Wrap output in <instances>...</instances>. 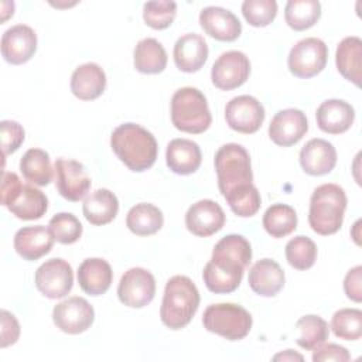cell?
<instances>
[{
	"mask_svg": "<svg viewBox=\"0 0 362 362\" xmlns=\"http://www.w3.org/2000/svg\"><path fill=\"white\" fill-rule=\"evenodd\" d=\"M321 17V4L317 0H290L284 8L287 25L296 31L311 28Z\"/></svg>",
	"mask_w": 362,
	"mask_h": 362,
	"instance_id": "33",
	"label": "cell"
},
{
	"mask_svg": "<svg viewBox=\"0 0 362 362\" xmlns=\"http://www.w3.org/2000/svg\"><path fill=\"white\" fill-rule=\"evenodd\" d=\"M317 126L328 134H341L351 129L355 120L354 107L342 99L324 100L315 112Z\"/></svg>",
	"mask_w": 362,
	"mask_h": 362,
	"instance_id": "20",
	"label": "cell"
},
{
	"mask_svg": "<svg viewBox=\"0 0 362 362\" xmlns=\"http://www.w3.org/2000/svg\"><path fill=\"white\" fill-rule=\"evenodd\" d=\"M20 171L30 184L38 187L48 185L54 175L49 156L41 148H30L24 153L20 160Z\"/></svg>",
	"mask_w": 362,
	"mask_h": 362,
	"instance_id": "31",
	"label": "cell"
},
{
	"mask_svg": "<svg viewBox=\"0 0 362 362\" xmlns=\"http://www.w3.org/2000/svg\"><path fill=\"white\" fill-rule=\"evenodd\" d=\"M308 130L305 113L300 109L288 107L279 110L269 126V136L272 141L280 147H290L298 143Z\"/></svg>",
	"mask_w": 362,
	"mask_h": 362,
	"instance_id": "15",
	"label": "cell"
},
{
	"mask_svg": "<svg viewBox=\"0 0 362 362\" xmlns=\"http://www.w3.org/2000/svg\"><path fill=\"white\" fill-rule=\"evenodd\" d=\"M23 189V184L16 173H3L1 178V189H0V201L1 205L8 208L16 202Z\"/></svg>",
	"mask_w": 362,
	"mask_h": 362,
	"instance_id": "43",
	"label": "cell"
},
{
	"mask_svg": "<svg viewBox=\"0 0 362 362\" xmlns=\"http://www.w3.org/2000/svg\"><path fill=\"white\" fill-rule=\"evenodd\" d=\"M54 236L48 228L42 225L25 226L14 235V249L20 257L28 262L38 260L49 253L54 246Z\"/></svg>",
	"mask_w": 362,
	"mask_h": 362,
	"instance_id": "19",
	"label": "cell"
},
{
	"mask_svg": "<svg viewBox=\"0 0 362 362\" xmlns=\"http://www.w3.org/2000/svg\"><path fill=\"white\" fill-rule=\"evenodd\" d=\"M296 328L298 329L300 335L296 339L297 344L307 351H313L321 344H324L329 337L328 322L314 314L304 315L296 322Z\"/></svg>",
	"mask_w": 362,
	"mask_h": 362,
	"instance_id": "35",
	"label": "cell"
},
{
	"mask_svg": "<svg viewBox=\"0 0 362 362\" xmlns=\"http://www.w3.org/2000/svg\"><path fill=\"white\" fill-rule=\"evenodd\" d=\"M164 223L161 209L153 204L141 202L132 206L126 215V226L137 236H150L157 233Z\"/></svg>",
	"mask_w": 362,
	"mask_h": 362,
	"instance_id": "29",
	"label": "cell"
},
{
	"mask_svg": "<svg viewBox=\"0 0 362 362\" xmlns=\"http://www.w3.org/2000/svg\"><path fill=\"white\" fill-rule=\"evenodd\" d=\"M177 14L175 1L170 0H157L147 1L143 6V20L144 23L154 30L168 28Z\"/></svg>",
	"mask_w": 362,
	"mask_h": 362,
	"instance_id": "40",
	"label": "cell"
},
{
	"mask_svg": "<svg viewBox=\"0 0 362 362\" xmlns=\"http://www.w3.org/2000/svg\"><path fill=\"white\" fill-rule=\"evenodd\" d=\"M165 161L168 168L180 175L195 173L202 161L199 146L188 139H174L165 150Z\"/></svg>",
	"mask_w": 362,
	"mask_h": 362,
	"instance_id": "25",
	"label": "cell"
},
{
	"mask_svg": "<svg viewBox=\"0 0 362 362\" xmlns=\"http://www.w3.org/2000/svg\"><path fill=\"white\" fill-rule=\"evenodd\" d=\"M47 208H48V199L45 194L38 188L30 184H25L23 185L20 197L7 209L18 219L34 221V219L42 218V215L47 212Z\"/></svg>",
	"mask_w": 362,
	"mask_h": 362,
	"instance_id": "32",
	"label": "cell"
},
{
	"mask_svg": "<svg viewBox=\"0 0 362 362\" xmlns=\"http://www.w3.org/2000/svg\"><path fill=\"white\" fill-rule=\"evenodd\" d=\"M335 64L338 72L349 82L361 86L362 78V40L351 35L345 37L337 47Z\"/></svg>",
	"mask_w": 362,
	"mask_h": 362,
	"instance_id": "27",
	"label": "cell"
},
{
	"mask_svg": "<svg viewBox=\"0 0 362 362\" xmlns=\"http://www.w3.org/2000/svg\"><path fill=\"white\" fill-rule=\"evenodd\" d=\"M303 355L294 352L293 349H286L284 352H280L273 356V361H303Z\"/></svg>",
	"mask_w": 362,
	"mask_h": 362,
	"instance_id": "47",
	"label": "cell"
},
{
	"mask_svg": "<svg viewBox=\"0 0 362 362\" xmlns=\"http://www.w3.org/2000/svg\"><path fill=\"white\" fill-rule=\"evenodd\" d=\"M252 260V247L242 235L223 236L212 250L211 260L205 264L202 279L206 288L215 294L235 291Z\"/></svg>",
	"mask_w": 362,
	"mask_h": 362,
	"instance_id": "1",
	"label": "cell"
},
{
	"mask_svg": "<svg viewBox=\"0 0 362 362\" xmlns=\"http://www.w3.org/2000/svg\"><path fill=\"white\" fill-rule=\"evenodd\" d=\"M199 24L205 34L223 42L235 41L242 33L239 18L232 11L216 6H209L201 10Z\"/></svg>",
	"mask_w": 362,
	"mask_h": 362,
	"instance_id": "18",
	"label": "cell"
},
{
	"mask_svg": "<svg viewBox=\"0 0 362 362\" xmlns=\"http://www.w3.org/2000/svg\"><path fill=\"white\" fill-rule=\"evenodd\" d=\"M113 280L110 264L100 257L85 259L78 269L79 287L89 296L105 294Z\"/></svg>",
	"mask_w": 362,
	"mask_h": 362,
	"instance_id": "26",
	"label": "cell"
},
{
	"mask_svg": "<svg viewBox=\"0 0 362 362\" xmlns=\"http://www.w3.org/2000/svg\"><path fill=\"white\" fill-rule=\"evenodd\" d=\"M133 64L141 74H160L167 66V52L156 38H143L134 48Z\"/></svg>",
	"mask_w": 362,
	"mask_h": 362,
	"instance_id": "30",
	"label": "cell"
},
{
	"mask_svg": "<svg viewBox=\"0 0 362 362\" xmlns=\"http://www.w3.org/2000/svg\"><path fill=\"white\" fill-rule=\"evenodd\" d=\"M346 202V194L338 184L328 182L317 187L310 198L308 223L311 229L322 236L337 233L344 222Z\"/></svg>",
	"mask_w": 362,
	"mask_h": 362,
	"instance_id": "4",
	"label": "cell"
},
{
	"mask_svg": "<svg viewBox=\"0 0 362 362\" xmlns=\"http://www.w3.org/2000/svg\"><path fill=\"white\" fill-rule=\"evenodd\" d=\"M223 225L225 212L221 205L212 199L197 201L185 214V226L195 236H211L221 230Z\"/></svg>",
	"mask_w": 362,
	"mask_h": 362,
	"instance_id": "17",
	"label": "cell"
},
{
	"mask_svg": "<svg viewBox=\"0 0 362 362\" xmlns=\"http://www.w3.org/2000/svg\"><path fill=\"white\" fill-rule=\"evenodd\" d=\"M313 351L314 362H348L351 359L348 349L337 344H321Z\"/></svg>",
	"mask_w": 362,
	"mask_h": 362,
	"instance_id": "44",
	"label": "cell"
},
{
	"mask_svg": "<svg viewBox=\"0 0 362 362\" xmlns=\"http://www.w3.org/2000/svg\"><path fill=\"white\" fill-rule=\"evenodd\" d=\"M110 147L117 158L132 171L148 170L157 158V140L144 127L136 123L117 126L110 136Z\"/></svg>",
	"mask_w": 362,
	"mask_h": 362,
	"instance_id": "2",
	"label": "cell"
},
{
	"mask_svg": "<svg viewBox=\"0 0 362 362\" xmlns=\"http://www.w3.org/2000/svg\"><path fill=\"white\" fill-rule=\"evenodd\" d=\"M199 305V291L187 276H173L164 288L160 308L161 322L170 329H181L189 324Z\"/></svg>",
	"mask_w": 362,
	"mask_h": 362,
	"instance_id": "3",
	"label": "cell"
},
{
	"mask_svg": "<svg viewBox=\"0 0 362 362\" xmlns=\"http://www.w3.org/2000/svg\"><path fill=\"white\" fill-rule=\"evenodd\" d=\"M264 116L263 105L250 95L235 96L225 106L226 124L238 133H256L262 127Z\"/></svg>",
	"mask_w": 362,
	"mask_h": 362,
	"instance_id": "10",
	"label": "cell"
},
{
	"mask_svg": "<svg viewBox=\"0 0 362 362\" xmlns=\"http://www.w3.org/2000/svg\"><path fill=\"white\" fill-rule=\"evenodd\" d=\"M74 286L71 264L59 257L44 262L35 272V287L51 300L65 297Z\"/></svg>",
	"mask_w": 362,
	"mask_h": 362,
	"instance_id": "11",
	"label": "cell"
},
{
	"mask_svg": "<svg viewBox=\"0 0 362 362\" xmlns=\"http://www.w3.org/2000/svg\"><path fill=\"white\" fill-rule=\"evenodd\" d=\"M344 291L349 300L355 303L362 301V266L348 270L344 279Z\"/></svg>",
	"mask_w": 362,
	"mask_h": 362,
	"instance_id": "46",
	"label": "cell"
},
{
	"mask_svg": "<svg viewBox=\"0 0 362 362\" xmlns=\"http://www.w3.org/2000/svg\"><path fill=\"white\" fill-rule=\"evenodd\" d=\"M48 229L54 239L62 245L75 243L82 235V223L69 212H59L48 222Z\"/></svg>",
	"mask_w": 362,
	"mask_h": 362,
	"instance_id": "39",
	"label": "cell"
},
{
	"mask_svg": "<svg viewBox=\"0 0 362 362\" xmlns=\"http://www.w3.org/2000/svg\"><path fill=\"white\" fill-rule=\"evenodd\" d=\"M242 14L253 27L269 25L277 14V3L274 0H246L242 3Z\"/></svg>",
	"mask_w": 362,
	"mask_h": 362,
	"instance_id": "41",
	"label": "cell"
},
{
	"mask_svg": "<svg viewBox=\"0 0 362 362\" xmlns=\"http://www.w3.org/2000/svg\"><path fill=\"white\" fill-rule=\"evenodd\" d=\"M71 92L81 100L98 99L106 88V74L95 62L79 65L71 76Z\"/></svg>",
	"mask_w": 362,
	"mask_h": 362,
	"instance_id": "24",
	"label": "cell"
},
{
	"mask_svg": "<svg viewBox=\"0 0 362 362\" xmlns=\"http://www.w3.org/2000/svg\"><path fill=\"white\" fill-rule=\"evenodd\" d=\"M223 198L226 199L232 212L242 218L253 216L262 205L260 192L253 185V182L232 188Z\"/></svg>",
	"mask_w": 362,
	"mask_h": 362,
	"instance_id": "36",
	"label": "cell"
},
{
	"mask_svg": "<svg viewBox=\"0 0 362 362\" xmlns=\"http://www.w3.org/2000/svg\"><path fill=\"white\" fill-rule=\"evenodd\" d=\"M250 75V61L242 51H226L219 55L211 69L215 88L232 90L242 86Z\"/></svg>",
	"mask_w": 362,
	"mask_h": 362,
	"instance_id": "12",
	"label": "cell"
},
{
	"mask_svg": "<svg viewBox=\"0 0 362 362\" xmlns=\"http://www.w3.org/2000/svg\"><path fill=\"white\" fill-rule=\"evenodd\" d=\"M337 164L335 147L324 139H311L300 151V165L310 175H325Z\"/></svg>",
	"mask_w": 362,
	"mask_h": 362,
	"instance_id": "22",
	"label": "cell"
},
{
	"mask_svg": "<svg viewBox=\"0 0 362 362\" xmlns=\"http://www.w3.org/2000/svg\"><path fill=\"white\" fill-rule=\"evenodd\" d=\"M284 252L288 264L297 270H307L313 267L317 260V245L304 235L290 239Z\"/></svg>",
	"mask_w": 362,
	"mask_h": 362,
	"instance_id": "37",
	"label": "cell"
},
{
	"mask_svg": "<svg viewBox=\"0 0 362 362\" xmlns=\"http://www.w3.org/2000/svg\"><path fill=\"white\" fill-rule=\"evenodd\" d=\"M95 310L82 297L74 296L58 303L52 310V321L65 334L76 335L93 324Z\"/></svg>",
	"mask_w": 362,
	"mask_h": 362,
	"instance_id": "13",
	"label": "cell"
},
{
	"mask_svg": "<svg viewBox=\"0 0 362 362\" xmlns=\"http://www.w3.org/2000/svg\"><path fill=\"white\" fill-rule=\"evenodd\" d=\"M37 49V34L25 24H16L1 35V55L11 65L25 64Z\"/></svg>",
	"mask_w": 362,
	"mask_h": 362,
	"instance_id": "16",
	"label": "cell"
},
{
	"mask_svg": "<svg viewBox=\"0 0 362 362\" xmlns=\"http://www.w3.org/2000/svg\"><path fill=\"white\" fill-rule=\"evenodd\" d=\"M247 281L256 294L262 297H274L284 287L286 276L276 260L262 259L250 267Z\"/></svg>",
	"mask_w": 362,
	"mask_h": 362,
	"instance_id": "23",
	"label": "cell"
},
{
	"mask_svg": "<svg viewBox=\"0 0 362 362\" xmlns=\"http://www.w3.org/2000/svg\"><path fill=\"white\" fill-rule=\"evenodd\" d=\"M215 171L218 188L225 197L232 188L253 181L250 156L247 150L238 143H226L215 154Z\"/></svg>",
	"mask_w": 362,
	"mask_h": 362,
	"instance_id": "6",
	"label": "cell"
},
{
	"mask_svg": "<svg viewBox=\"0 0 362 362\" xmlns=\"http://www.w3.org/2000/svg\"><path fill=\"white\" fill-rule=\"evenodd\" d=\"M252 315L242 305L233 303H219L206 307L202 315L204 328L221 335L228 341L243 339L252 328Z\"/></svg>",
	"mask_w": 362,
	"mask_h": 362,
	"instance_id": "7",
	"label": "cell"
},
{
	"mask_svg": "<svg viewBox=\"0 0 362 362\" xmlns=\"http://www.w3.org/2000/svg\"><path fill=\"white\" fill-rule=\"evenodd\" d=\"M171 122L175 129L189 134L208 130L212 116L205 95L192 86L175 90L171 98Z\"/></svg>",
	"mask_w": 362,
	"mask_h": 362,
	"instance_id": "5",
	"label": "cell"
},
{
	"mask_svg": "<svg viewBox=\"0 0 362 362\" xmlns=\"http://www.w3.org/2000/svg\"><path fill=\"white\" fill-rule=\"evenodd\" d=\"M55 187L61 197L71 202L81 201L90 189V177L76 160L57 158L54 164Z\"/></svg>",
	"mask_w": 362,
	"mask_h": 362,
	"instance_id": "14",
	"label": "cell"
},
{
	"mask_svg": "<svg viewBox=\"0 0 362 362\" xmlns=\"http://www.w3.org/2000/svg\"><path fill=\"white\" fill-rule=\"evenodd\" d=\"M263 228L276 239L290 235L297 228V214L294 208L286 204H273L263 215Z\"/></svg>",
	"mask_w": 362,
	"mask_h": 362,
	"instance_id": "34",
	"label": "cell"
},
{
	"mask_svg": "<svg viewBox=\"0 0 362 362\" xmlns=\"http://www.w3.org/2000/svg\"><path fill=\"white\" fill-rule=\"evenodd\" d=\"M208 44L199 34L189 33L180 37L174 45V62L182 72L199 71L208 59Z\"/></svg>",
	"mask_w": 362,
	"mask_h": 362,
	"instance_id": "21",
	"label": "cell"
},
{
	"mask_svg": "<svg viewBox=\"0 0 362 362\" xmlns=\"http://www.w3.org/2000/svg\"><path fill=\"white\" fill-rule=\"evenodd\" d=\"M0 315H1L0 348H6V346L17 342V339L20 337V324H18L17 318L6 310H1Z\"/></svg>",
	"mask_w": 362,
	"mask_h": 362,
	"instance_id": "45",
	"label": "cell"
},
{
	"mask_svg": "<svg viewBox=\"0 0 362 362\" xmlns=\"http://www.w3.org/2000/svg\"><path fill=\"white\" fill-rule=\"evenodd\" d=\"M156 296V279L143 267H132L122 276L117 286L120 303L130 308L148 305Z\"/></svg>",
	"mask_w": 362,
	"mask_h": 362,
	"instance_id": "9",
	"label": "cell"
},
{
	"mask_svg": "<svg viewBox=\"0 0 362 362\" xmlns=\"http://www.w3.org/2000/svg\"><path fill=\"white\" fill-rule=\"evenodd\" d=\"M334 335L345 341H356L362 335V311L358 308H341L331 320Z\"/></svg>",
	"mask_w": 362,
	"mask_h": 362,
	"instance_id": "38",
	"label": "cell"
},
{
	"mask_svg": "<svg viewBox=\"0 0 362 362\" xmlns=\"http://www.w3.org/2000/svg\"><path fill=\"white\" fill-rule=\"evenodd\" d=\"M82 212L89 223L96 226L106 225L112 222L119 212L117 197L107 188H99L85 198Z\"/></svg>",
	"mask_w": 362,
	"mask_h": 362,
	"instance_id": "28",
	"label": "cell"
},
{
	"mask_svg": "<svg viewBox=\"0 0 362 362\" xmlns=\"http://www.w3.org/2000/svg\"><path fill=\"white\" fill-rule=\"evenodd\" d=\"M0 136H1V148L3 156H8L18 150L23 144L25 133L20 123L14 120H1L0 122Z\"/></svg>",
	"mask_w": 362,
	"mask_h": 362,
	"instance_id": "42",
	"label": "cell"
},
{
	"mask_svg": "<svg viewBox=\"0 0 362 362\" xmlns=\"http://www.w3.org/2000/svg\"><path fill=\"white\" fill-rule=\"evenodd\" d=\"M328 48L325 42L315 37H307L296 42L290 49L287 65L290 72L301 79L318 75L327 65Z\"/></svg>",
	"mask_w": 362,
	"mask_h": 362,
	"instance_id": "8",
	"label": "cell"
}]
</instances>
